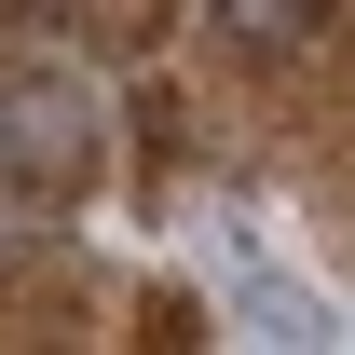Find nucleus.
<instances>
[{"mask_svg":"<svg viewBox=\"0 0 355 355\" xmlns=\"http://www.w3.org/2000/svg\"><path fill=\"white\" fill-rule=\"evenodd\" d=\"M96 164V110L69 69H14V219H42V205H69Z\"/></svg>","mask_w":355,"mask_h":355,"instance_id":"obj_1","label":"nucleus"},{"mask_svg":"<svg viewBox=\"0 0 355 355\" xmlns=\"http://www.w3.org/2000/svg\"><path fill=\"white\" fill-rule=\"evenodd\" d=\"M232 314H246L260 342H342V328H328V301H314V287H287L246 232H232Z\"/></svg>","mask_w":355,"mask_h":355,"instance_id":"obj_2","label":"nucleus"},{"mask_svg":"<svg viewBox=\"0 0 355 355\" xmlns=\"http://www.w3.org/2000/svg\"><path fill=\"white\" fill-rule=\"evenodd\" d=\"M328 28V0H219V42L232 55H301Z\"/></svg>","mask_w":355,"mask_h":355,"instance_id":"obj_3","label":"nucleus"}]
</instances>
